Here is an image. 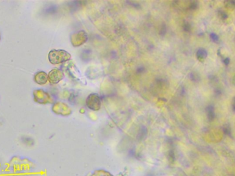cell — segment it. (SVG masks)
<instances>
[{
	"label": "cell",
	"mask_w": 235,
	"mask_h": 176,
	"mask_svg": "<svg viewBox=\"0 0 235 176\" xmlns=\"http://www.w3.org/2000/svg\"><path fill=\"white\" fill-rule=\"evenodd\" d=\"M223 131H224L225 133L230 135V132H231V130H230V127L228 125H225L224 127H223Z\"/></svg>",
	"instance_id": "obj_14"
},
{
	"label": "cell",
	"mask_w": 235,
	"mask_h": 176,
	"mask_svg": "<svg viewBox=\"0 0 235 176\" xmlns=\"http://www.w3.org/2000/svg\"><path fill=\"white\" fill-rule=\"evenodd\" d=\"M226 8L230 9H233L235 8V0H231V1H226L224 2Z\"/></svg>",
	"instance_id": "obj_8"
},
{
	"label": "cell",
	"mask_w": 235,
	"mask_h": 176,
	"mask_svg": "<svg viewBox=\"0 0 235 176\" xmlns=\"http://www.w3.org/2000/svg\"><path fill=\"white\" fill-rule=\"evenodd\" d=\"M232 108H233L234 111H235V98H234V100H233V103H232Z\"/></svg>",
	"instance_id": "obj_17"
},
{
	"label": "cell",
	"mask_w": 235,
	"mask_h": 176,
	"mask_svg": "<svg viewBox=\"0 0 235 176\" xmlns=\"http://www.w3.org/2000/svg\"><path fill=\"white\" fill-rule=\"evenodd\" d=\"M206 113H207V116L208 119L210 121H212L215 118V110L213 106L209 105L206 108Z\"/></svg>",
	"instance_id": "obj_7"
},
{
	"label": "cell",
	"mask_w": 235,
	"mask_h": 176,
	"mask_svg": "<svg viewBox=\"0 0 235 176\" xmlns=\"http://www.w3.org/2000/svg\"><path fill=\"white\" fill-rule=\"evenodd\" d=\"M210 37L211 40L213 41L214 42H217L219 41V37L217 34H215V33H211Z\"/></svg>",
	"instance_id": "obj_13"
},
{
	"label": "cell",
	"mask_w": 235,
	"mask_h": 176,
	"mask_svg": "<svg viewBox=\"0 0 235 176\" xmlns=\"http://www.w3.org/2000/svg\"><path fill=\"white\" fill-rule=\"evenodd\" d=\"M70 57V54L63 50H52L48 54V59L52 64H59L68 61Z\"/></svg>",
	"instance_id": "obj_1"
},
{
	"label": "cell",
	"mask_w": 235,
	"mask_h": 176,
	"mask_svg": "<svg viewBox=\"0 0 235 176\" xmlns=\"http://www.w3.org/2000/svg\"><path fill=\"white\" fill-rule=\"evenodd\" d=\"M33 95H34L35 100L37 103L45 104L49 102V96L47 94V93L42 90V89L35 90L34 93H33Z\"/></svg>",
	"instance_id": "obj_3"
},
{
	"label": "cell",
	"mask_w": 235,
	"mask_h": 176,
	"mask_svg": "<svg viewBox=\"0 0 235 176\" xmlns=\"http://www.w3.org/2000/svg\"><path fill=\"white\" fill-rule=\"evenodd\" d=\"M232 83L235 85V75H234V77L232 78Z\"/></svg>",
	"instance_id": "obj_18"
},
{
	"label": "cell",
	"mask_w": 235,
	"mask_h": 176,
	"mask_svg": "<svg viewBox=\"0 0 235 176\" xmlns=\"http://www.w3.org/2000/svg\"><path fill=\"white\" fill-rule=\"evenodd\" d=\"M86 104L89 109L94 111L98 110L100 108V99L99 96L96 94H92L87 97Z\"/></svg>",
	"instance_id": "obj_2"
},
{
	"label": "cell",
	"mask_w": 235,
	"mask_h": 176,
	"mask_svg": "<svg viewBox=\"0 0 235 176\" xmlns=\"http://www.w3.org/2000/svg\"><path fill=\"white\" fill-rule=\"evenodd\" d=\"M183 28H184V31L190 32V31H191V25H190V24L188 23V22H185L184 25H183Z\"/></svg>",
	"instance_id": "obj_11"
},
{
	"label": "cell",
	"mask_w": 235,
	"mask_h": 176,
	"mask_svg": "<svg viewBox=\"0 0 235 176\" xmlns=\"http://www.w3.org/2000/svg\"><path fill=\"white\" fill-rule=\"evenodd\" d=\"M197 6H198V3L195 1H193V2H191V3H190L189 9L191 10H195L197 8Z\"/></svg>",
	"instance_id": "obj_12"
},
{
	"label": "cell",
	"mask_w": 235,
	"mask_h": 176,
	"mask_svg": "<svg viewBox=\"0 0 235 176\" xmlns=\"http://www.w3.org/2000/svg\"><path fill=\"white\" fill-rule=\"evenodd\" d=\"M22 141H23V143L24 144L27 145H32L33 143H34V142H33V140L30 137H25L24 138H22Z\"/></svg>",
	"instance_id": "obj_9"
},
{
	"label": "cell",
	"mask_w": 235,
	"mask_h": 176,
	"mask_svg": "<svg viewBox=\"0 0 235 176\" xmlns=\"http://www.w3.org/2000/svg\"><path fill=\"white\" fill-rule=\"evenodd\" d=\"M207 55H208L207 51L205 49H203V48H200V49L197 50V53H196L197 59H198L199 61H201V62L204 61V60L206 59V58L207 57Z\"/></svg>",
	"instance_id": "obj_6"
},
{
	"label": "cell",
	"mask_w": 235,
	"mask_h": 176,
	"mask_svg": "<svg viewBox=\"0 0 235 176\" xmlns=\"http://www.w3.org/2000/svg\"><path fill=\"white\" fill-rule=\"evenodd\" d=\"M0 39H1V36H0Z\"/></svg>",
	"instance_id": "obj_19"
},
{
	"label": "cell",
	"mask_w": 235,
	"mask_h": 176,
	"mask_svg": "<svg viewBox=\"0 0 235 176\" xmlns=\"http://www.w3.org/2000/svg\"><path fill=\"white\" fill-rule=\"evenodd\" d=\"M223 62H224L225 65H229V63H230V59L229 58H226L224 59V61H223Z\"/></svg>",
	"instance_id": "obj_16"
},
{
	"label": "cell",
	"mask_w": 235,
	"mask_h": 176,
	"mask_svg": "<svg viewBox=\"0 0 235 176\" xmlns=\"http://www.w3.org/2000/svg\"><path fill=\"white\" fill-rule=\"evenodd\" d=\"M198 76H197V74H192V77H191V79L193 81H198Z\"/></svg>",
	"instance_id": "obj_15"
},
{
	"label": "cell",
	"mask_w": 235,
	"mask_h": 176,
	"mask_svg": "<svg viewBox=\"0 0 235 176\" xmlns=\"http://www.w3.org/2000/svg\"><path fill=\"white\" fill-rule=\"evenodd\" d=\"M34 80L35 83L39 85H44L46 84L48 81V75L43 71H40L35 74L34 77Z\"/></svg>",
	"instance_id": "obj_5"
},
{
	"label": "cell",
	"mask_w": 235,
	"mask_h": 176,
	"mask_svg": "<svg viewBox=\"0 0 235 176\" xmlns=\"http://www.w3.org/2000/svg\"><path fill=\"white\" fill-rule=\"evenodd\" d=\"M63 78V74L61 70L58 69L52 70L48 74V80L51 83H58Z\"/></svg>",
	"instance_id": "obj_4"
},
{
	"label": "cell",
	"mask_w": 235,
	"mask_h": 176,
	"mask_svg": "<svg viewBox=\"0 0 235 176\" xmlns=\"http://www.w3.org/2000/svg\"><path fill=\"white\" fill-rule=\"evenodd\" d=\"M218 14H219V17L221 18V20H226L227 17H228V16H227V14L224 12V11H223V10H219Z\"/></svg>",
	"instance_id": "obj_10"
}]
</instances>
